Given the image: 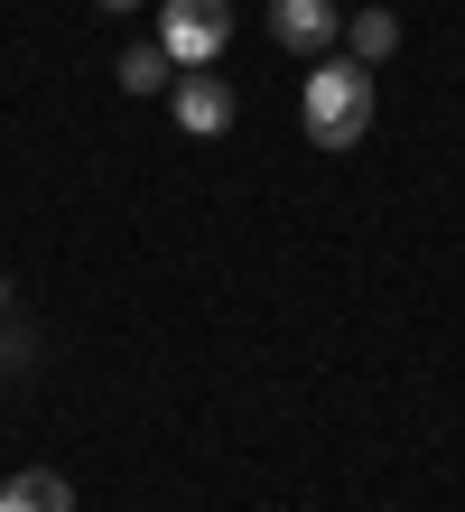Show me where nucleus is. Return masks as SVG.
Segmentation results:
<instances>
[{
  "label": "nucleus",
  "mask_w": 465,
  "mask_h": 512,
  "mask_svg": "<svg viewBox=\"0 0 465 512\" xmlns=\"http://www.w3.org/2000/svg\"><path fill=\"white\" fill-rule=\"evenodd\" d=\"M159 84H177V75H168V47H159V38L121 47V94H159Z\"/></svg>",
  "instance_id": "0eeeda50"
},
{
  "label": "nucleus",
  "mask_w": 465,
  "mask_h": 512,
  "mask_svg": "<svg viewBox=\"0 0 465 512\" xmlns=\"http://www.w3.org/2000/svg\"><path fill=\"white\" fill-rule=\"evenodd\" d=\"M103 10H140V0H103Z\"/></svg>",
  "instance_id": "6e6552de"
},
{
  "label": "nucleus",
  "mask_w": 465,
  "mask_h": 512,
  "mask_svg": "<svg viewBox=\"0 0 465 512\" xmlns=\"http://www.w3.org/2000/svg\"><path fill=\"white\" fill-rule=\"evenodd\" d=\"M0 308H10V289H0Z\"/></svg>",
  "instance_id": "1a4fd4ad"
},
{
  "label": "nucleus",
  "mask_w": 465,
  "mask_h": 512,
  "mask_svg": "<svg viewBox=\"0 0 465 512\" xmlns=\"http://www.w3.org/2000/svg\"><path fill=\"white\" fill-rule=\"evenodd\" d=\"M345 38H354V66H382V56H400V19L391 10H354Z\"/></svg>",
  "instance_id": "423d86ee"
},
{
  "label": "nucleus",
  "mask_w": 465,
  "mask_h": 512,
  "mask_svg": "<svg viewBox=\"0 0 465 512\" xmlns=\"http://www.w3.org/2000/svg\"><path fill=\"white\" fill-rule=\"evenodd\" d=\"M168 112H177V131H196V140H214L233 122V84L214 75V66H186L177 84H168Z\"/></svg>",
  "instance_id": "7ed1b4c3"
},
{
  "label": "nucleus",
  "mask_w": 465,
  "mask_h": 512,
  "mask_svg": "<svg viewBox=\"0 0 465 512\" xmlns=\"http://www.w3.org/2000/svg\"><path fill=\"white\" fill-rule=\"evenodd\" d=\"M298 112H307V140L317 149H354L363 131H372V66H317L307 75V94H298Z\"/></svg>",
  "instance_id": "f257e3e1"
},
{
  "label": "nucleus",
  "mask_w": 465,
  "mask_h": 512,
  "mask_svg": "<svg viewBox=\"0 0 465 512\" xmlns=\"http://www.w3.org/2000/svg\"><path fill=\"white\" fill-rule=\"evenodd\" d=\"M224 38H233V0H159L168 66H224Z\"/></svg>",
  "instance_id": "f03ea898"
},
{
  "label": "nucleus",
  "mask_w": 465,
  "mask_h": 512,
  "mask_svg": "<svg viewBox=\"0 0 465 512\" xmlns=\"http://www.w3.org/2000/svg\"><path fill=\"white\" fill-rule=\"evenodd\" d=\"M335 28H345V19H335V0H270V38L298 47V56H326Z\"/></svg>",
  "instance_id": "20e7f679"
},
{
  "label": "nucleus",
  "mask_w": 465,
  "mask_h": 512,
  "mask_svg": "<svg viewBox=\"0 0 465 512\" xmlns=\"http://www.w3.org/2000/svg\"><path fill=\"white\" fill-rule=\"evenodd\" d=\"M0 512H75V485L56 466H19L10 485H0Z\"/></svg>",
  "instance_id": "39448f33"
}]
</instances>
